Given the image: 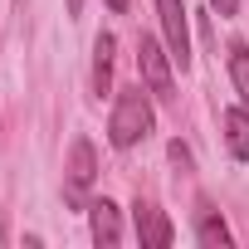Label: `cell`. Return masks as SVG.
I'll use <instances>...</instances> for the list:
<instances>
[{"label":"cell","instance_id":"cell-9","mask_svg":"<svg viewBox=\"0 0 249 249\" xmlns=\"http://www.w3.org/2000/svg\"><path fill=\"white\" fill-rule=\"evenodd\" d=\"M112 35H98L93 39V93H107L112 88Z\"/></svg>","mask_w":249,"mask_h":249},{"label":"cell","instance_id":"cell-14","mask_svg":"<svg viewBox=\"0 0 249 249\" xmlns=\"http://www.w3.org/2000/svg\"><path fill=\"white\" fill-rule=\"evenodd\" d=\"M78 10H83V0H69V15H78Z\"/></svg>","mask_w":249,"mask_h":249},{"label":"cell","instance_id":"cell-13","mask_svg":"<svg viewBox=\"0 0 249 249\" xmlns=\"http://www.w3.org/2000/svg\"><path fill=\"white\" fill-rule=\"evenodd\" d=\"M107 10H117V15H122V10H127V0H107Z\"/></svg>","mask_w":249,"mask_h":249},{"label":"cell","instance_id":"cell-12","mask_svg":"<svg viewBox=\"0 0 249 249\" xmlns=\"http://www.w3.org/2000/svg\"><path fill=\"white\" fill-rule=\"evenodd\" d=\"M210 5H215L220 15H234V10H239V0H210Z\"/></svg>","mask_w":249,"mask_h":249},{"label":"cell","instance_id":"cell-5","mask_svg":"<svg viewBox=\"0 0 249 249\" xmlns=\"http://www.w3.org/2000/svg\"><path fill=\"white\" fill-rule=\"evenodd\" d=\"M88 225H93V244H103V249H112L122 239V215H117V205L107 196L88 205Z\"/></svg>","mask_w":249,"mask_h":249},{"label":"cell","instance_id":"cell-11","mask_svg":"<svg viewBox=\"0 0 249 249\" xmlns=\"http://www.w3.org/2000/svg\"><path fill=\"white\" fill-rule=\"evenodd\" d=\"M171 161H176V166H181V171H191V152H186V147H181V142H171Z\"/></svg>","mask_w":249,"mask_h":249},{"label":"cell","instance_id":"cell-1","mask_svg":"<svg viewBox=\"0 0 249 249\" xmlns=\"http://www.w3.org/2000/svg\"><path fill=\"white\" fill-rule=\"evenodd\" d=\"M152 122H157V112H152L147 88H142V83H137V88H122L117 103H112V117H107V142H112L117 152H127V147H137V142L152 132Z\"/></svg>","mask_w":249,"mask_h":249},{"label":"cell","instance_id":"cell-7","mask_svg":"<svg viewBox=\"0 0 249 249\" xmlns=\"http://www.w3.org/2000/svg\"><path fill=\"white\" fill-rule=\"evenodd\" d=\"M93 176H98V166H93V147L78 137L73 152H69V200H78V191H88Z\"/></svg>","mask_w":249,"mask_h":249},{"label":"cell","instance_id":"cell-3","mask_svg":"<svg viewBox=\"0 0 249 249\" xmlns=\"http://www.w3.org/2000/svg\"><path fill=\"white\" fill-rule=\"evenodd\" d=\"M157 20H161V35H166L171 59L186 69V64H191V25H186V0H157Z\"/></svg>","mask_w":249,"mask_h":249},{"label":"cell","instance_id":"cell-10","mask_svg":"<svg viewBox=\"0 0 249 249\" xmlns=\"http://www.w3.org/2000/svg\"><path fill=\"white\" fill-rule=\"evenodd\" d=\"M230 78H234V93H239V103L249 107V44H230Z\"/></svg>","mask_w":249,"mask_h":249},{"label":"cell","instance_id":"cell-8","mask_svg":"<svg viewBox=\"0 0 249 249\" xmlns=\"http://www.w3.org/2000/svg\"><path fill=\"white\" fill-rule=\"evenodd\" d=\"M220 127H225L230 157H234V161H249V112H244V107H225V112H220Z\"/></svg>","mask_w":249,"mask_h":249},{"label":"cell","instance_id":"cell-2","mask_svg":"<svg viewBox=\"0 0 249 249\" xmlns=\"http://www.w3.org/2000/svg\"><path fill=\"white\" fill-rule=\"evenodd\" d=\"M171 49H161L152 35H142L137 39V69H142V83H147V93L152 98H161V103H171L176 98V78H171Z\"/></svg>","mask_w":249,"mask_h":249},{"label":"cell","instance_id":"cell-6","mask_svg":"<svg viewBox=\"0 0 249 249\" xmlns=\"http://www.w3.org/2000/svg\"><path fill=\"white\" fill-rule=\"evenodd\" d=\"M196 239L205 249H230V230H225V220L210 200H196Z\"/></svg>","mask_w":249,"mask_h":249},{"label":"cell","instance_id":"cell-4","mask_svg":"<svg viewBox=\"0 0 249 249\" xmlns=\"http://www.w3.org/2000/svg\"><path fill=\"white\" fill-rule=\"evenodd\" d=\"M132 225H137V239H142L147 249H166V244L176 239L171 220H166L152 200H137V205H132Z\"/></svg>","mask_w":249,"mask_h":249}]
</instances>
